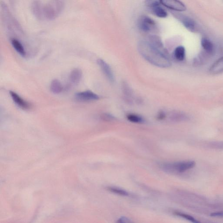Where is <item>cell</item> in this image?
I'll return each instance as SVG.
<instances>
[{"instance_id":"obj_1","label":"cell","mask_w":223,"mask_h":223,"mask_svg":"<svg viewBox=\"0 0 223 223\" xmlns=\"http://www.w3.org/2000/svg\"><path fill=\"white\" fill-rule=\"evenodd\" d=\"M138 50L140 55L153 65L164 68L171 65V61L167 55L153 46L148 41L139 42Z\"/></svg>"},{"instance_id":"obj_2","label":"cell","mask_w":223,"mask_h":223,"mask_svg":"<svg viewBox=\"0 0 223 223\" xmlns=\"http://www.w3.org/2000/svg\"><path fill=\"white\" fill-rule=\"evenodd\" d=\"M63 0H51L48 4L44 5L43 15L44 20H54L57 18L64 9Z\"/></svg>"},{"instance_id":"obj_3","label":"cell","mask_w":223,"mask_h":223,"mask_svg":"<svg viewBox=\"0 0 223 223\" xmlns=\"http://www.w3.org/2000/svg\"><path fill=\"white\" fill-rule=\"evenodd\" d=\"M137 25L140 30L145 33L152 32L156 28L155 21L148 16L142 15L139 18Z\"/></svg>"},{"instance_id":"obj_4","label":"cell","mask_w":223,"mask_h":223,"mask_svg":"<svg viewBox=\"0 0 223 223\" xmlns=\"http://www.w3.org/2000/svg\"><path fill=\"white\" fill-rule=\"evenodd\" d=\"M195 162L190 161L166 164L165 165V168H167L168 169H173L176 171L182 173L185 172L191 168H192L195 167Z\"/></svg>"},{"instance_id":"obj_5","label":"cell","mask_w":223,"mask_h":223,"mask_svg":"<svg viewBox=\"0 0 223 223\" xmlns=\"http://www.w3.org/2000/svg\"><path fill=\"white\" fill-rule=\"evenodd\" d=\"M161 4L170 10L177 11H184L186 6L180 0H161Z\"/></svg>"},{"instance_id":"obj_6","label":"cell","mask_w":223,"mask_h":223,"mask_svg":"<svg viewBox=\"0 0 223 223\" xmlns=\"http://www.w3.org/2000/svg\"><path fill=\"white\" fill-rule=\"evenodd\" d=\"M172 15L178 19L186 28L191 32H194L196 28V24L192 19L177 13L172 12Z\"/></svg>"},{"instance_id":"obj_7","label":"cell","mask_w":223,"mask_h":223,"mask_svg":"<svg viewBox=\"0 0 223 223\" xmlns=\"http://www.w3.org/2000/svg\"><path fill=\"white\" fill-rule=\"evenodd\" d=\"M77 100L80 102H89L99 99L98 95L91 91H85L77 93L75 95Z\"/></svg>"},{"instance_id":"obj_8","label":"cell","mask_w":223,"mask_h":223,"mask_svg":"<svg viewBox=\"0 0 223 223\" xmlns=\"http://www.w3.org/2000/svg\"><path fill=\"white\" fill-rule=\"evenodd\" d=\"M97 63L107 79L109 81L113 82L114 81V75L109 65L101 59H98Z\"/></svg>"},{"instance_id":"obj_9","label":"cell","mask_w":223,"mask_h":223,"mask_svg":"<svg viewBox=\"0 0 223 223\" xmlns=\"http://www.w3.org/2000/svg\"><path fill=\"white\" fill-rule=\"evenodd\" d=\"M10 95L11 96L14 102L17 106L23 109H29L30 107V104L20 97L16 93L13 91H10Z\"/></svg>"},{"instance_id":"obj_10","label":"cell","mask_w":223,"mask_h":223,"mask_svg":"<svg viewBox=\"0 0 223 223\" xmlns=\"http://www.w3.org/2000/svg\"><path fill=\"white\" fill-rule=\"evenodd\" d=\"M44 5L39 1H35L32 5V11L36 18L40 20H43Z\"/></svg>"},{"instance_id":"obj_11","label":"cell","mask_w":223,"mask_h":223,"mask_svg":"<svg viewBox=\"0 0 223 223\" xmlns=\"http://www.w3.org/2000/svg\"><path fill=\"white\" fill-rule=\"evenodd\" d=\"M148 42L153 46L167 55V52L164 48L161 39L159 36L156 35H151L149 37Z\"/></svg>"},{"instance_id":"obj_12","label":"cell","mask_w":223,"mask_h":223,"mask_svg":"<svg viewBox=\"0 0 223 223\" xmlns=\"http://www.w3.org/2000/svg\"><path fill=\"white\" fill-rule=\"evenodd\" d=\"M212 75L220 74L223 72V56L218 59L212 65L209 70Z\"/></svg>"},{"instance_id":"obj_13","label":"cell","mask_w":223,"mask_h":223,"mask_svg":"<svg viewBox=\"0 0 223 223\" xmlns=\"http://www.w3.org/2000/svg\"><path fill=\"white\" fill-rule=\"evenodd\" d=\"M82 77V72L79 68H75L72 71L70 75V81L74 85H77Z\"/></svg>"},{"instance_id":"obj_14","label":"cell","mask_w":223,"mask_h":223,"mask_svg":"<svg viewBox=\"0 0 223 223\" xmlns=\"http://www.w3.org/2000/svg\"><path fill=\"white\" fill-rule=\"evenodd\" d=\"M201 44L206 53L209 55L214 54V46L213 43L210 40L203 37L201 39Z\"/></svg>"},{"instance_id":"obj_15","label":"cell","mask_w":223,"mask_h":223,"mask_svg":"<svg viewBox=\"0 0 223 223\" xmlns=\"http://www.w3.org/2000/svg\"><path fill=\"white\" fill-rule=\"evenodd\" d=\"M153 15L160 18H165L168 15L167 12L160 5L152 7L150 9Z\"/></svg>"},{"instance_id":"obj_16","label":"cell","mask_w":223,"mask_h":223,"mask_svg":"<svg viewBox=\"0 0 223 223\" xmlns=\"http://www.w3.org/2000/svg\"><path fill=\"white\" fill-rule=\"evenodd\" d=\"M12 46L16 51L22 56H25L26 52L23 45L16 38H12L11 40Z\"/></svg>"},{"instance_id":"obj_17","label":"cell","mask_w":223,"mask_h":223,"mask_svg":"<svg viewBox=\"0 0 223 223\" xmlns=\"http://www.w3.org/2000/svg\"><path fill=\"white\" fill-rule=\"evenodd\" d=\"M63 86L60 81L58 79H54L50 85V90L55 94H59L63 90Z\"/></svg>"},{"instance_id":"obj_18","label":"cell","mask_w":223,"mask_h":223,"mask_svg":"<svg viewBox=\"0 0 223 223\" xmlns=\"http://www.w3.org/2000/svg\"><path fill=\"white\" fill-rule=\"evenodd\" d=\"M170 118L173 121H182L188 120L187 115L181 111H173L170 114Z\"/></svg>"},{"instance_id":"obj_19","label":"cell","mask_w":223,"mask_h":223,"mask_svg":"<svg viewBox=\"0 0 223 223\" xmlns=\"http://www.w3.org/2000/svg\"><path fill=\"white\" fill-rule=\"evenodd\" d=\"M175 58L177 60L182 61L184 60L185 57V49L182 46H179L177 47L174 51Z\"/></svg>"},{"instance_id":"obj_20","label":"cell","mask_w":223,"mask_h":223,"mask_svg":"<svg viewBox=\"0 0 223 223\" xmlns=\"http://www.w3.org/2000/svg\"><path fill=\"white\" fill-rule=\"evenodd\" d=\"M127 118L129 121L134 123H142L144 120L142 117L136 114H130L127 115Z\"/></svg>"},{"instance_id":"obj_21","label":"cell","mask_w":223,"mask_h":223,"mask_svg":"<svg viewBox=\"0 0 223 223\" xmlns=\"http://www.w3.org/2000/svg\"><path fill=\"white\" fill-rule=\"evenodd\" d=\"M108 190L112 192L121 195V196H127L129 195V193L126 191L123 190L121 189L120 188H117V187L110 186V187H108Z\"/></svg>"},{"instance_id":"obj_22","label":"cell","mask_w":223,"mask_h":223,"mask_svg":"<svg viewBox=\"0 0 223 223\" xmlns=\"http://www.w3.org/2000/svg\"><path fill=\"white\" fill-rule=\"evenodd\" d=\"M145 4L146 6L150 9L152 7L160 5L161 0H146Z\"/></svg>"},{"instance_id":"obj_23","label":"cell","mask_w":223,"mask_h":223,"mask_svg":"<svg viewBox=\"0 0 223 223\" xmlns=\"http://www.w3.org/2000/svg\"><path fill=\"white\" fill-rule=\"evenodd\" d=\"M174 214L175 215H177V216H181V217H183V218L186 219L194 223L199 222V221H197V220L195 219L194 217H193L192 216L188 215V214H184V213H181V212H175Z\"/></svg>"},{"instance_id":"obj_24","label":"cell","mask_w":223,"mask_h":223,"mask_svg":"<svg viewBox=\"0 0 223 223\" xmlns=\"http://www.w3.org/2000/svg\"><path fill=\"white\" fill-rule=\"evenodd\" d=\"M101 117L103 120L106 121L113 120L115 119L114 116H112L111 114H108V113L103 114Z\"/></svg>"},{"instance_id":"obj_25","label":"cell","mask_w":223,"mask_h":223,"mask_svg":"<svg viewBox=\"0 0 223 223\" xmlns=\"http://www.w3.org/2000/svg\"><path fill=\"white\" fill-rule=\"evenodd\" d=\"M211 216L213 217H222L223 216V212H214L211 214Z\"/></svg>"},{"instance_id":"obj_26","label":"cell","mask_w":223,"mask_h":223,"mask_svg":"<svg viewBox=\"0 0 223 223\" xmlns=\"http://www.w3.org/2000/svg\"><path fill=\"white\" fill-rule=\"evenodd\" d=\"M165 117H166V114H165V112L163 111L160 112L158 115H157V118L159 120H163V119L165 118Z\"/></svg>"},{"instance_id":"obj_27","label":"cell","mask_w":223,"mask_h":223,"mask_svg":"<svg viewBox=\"0 0 223 223\" xmlns=\"http://www.w3.org/2000/svg\"><path fill=\"white\" fill-rule=\"evenodd\" d=\"M129 222V220L125 217H121V218L119 219L118 221H117V222L119 223H125Z\"/></svg>"}]
</instances>
